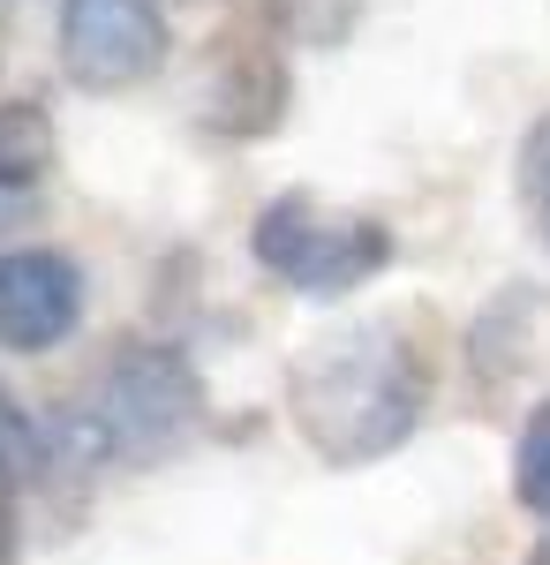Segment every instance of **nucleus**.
<instances>
[{"label": "nucleus", "mask_w": 550, "mask_h": 565, "mask_svg": "<svg viewBox=\"0 0 550 565\" xmlns=\"http://www.w3.org/2000/svg\"><path fill=\"white\" fill-rule=\"evenodd\" d=\"M287 121V68L272 45H234L219 53L212 84H204V129L234 136V143H256Z\"/></svg>", "instance_id": "423d86ee"}, {"label": "nucleus", "mask_w": 550, "mask_h": 565, "mask_svg": "<svg viewBox=\"0 0 550 565\" xmlns=\"http://www.w3.org/2000/svg\"><path fill=\"white\" fill-rule=\"evenodd\" d=\"M543 226H550V218H543Z\"/></svg>", "instance_id": "ddd939ff"}, {"label": "nucleus", "mask_w": 550, "mask_h": 565, "mask_svg": "<svg viewBox=\"0 0 550 565\" xmlns=\"http://www.w3.org/2000/svg\"><path fill=\"white\" fill-rule=\"evenodd\" d=\"M520 196L550 218V114L528 129V143H520Z\"/></svg>", "instance_id": "9d476101"}, {"label": "nucleus", "mask_w": 550, "mask_h": 565, "mask_svg": "<svg viewBox=\"0 0 550 565\" xmlns=\"http://www.w3.org/2000/svg\"><path fill=\"white\" fill-rule=\"evenodd\" d=\"M84 324V264L68 249H0V348L45 354Z\"/></svg>", "instance_id": "39448f33"}, {"label": "nucleus", "mask_w": 550, "mask_h": 565, "mask_svg": "<svg viewBox=\"0 0 550 565\" xmlns=\"http://www.w3.org/2000/svg\"><path fill=\"white\" fill-rule=\"evenodd\" d=\"M250 257L309 302H339L392 264V226L370 212H325L309 189H287L256 212Z\"/></svg>", "instance_id": "7ed1b4c3"}, {"label": "nucleus", "mask_w": 550, "mask_h": 565, "mask_svg": "<svg viewBox=\"0 0 550 565\" xmlns=\"http://www.w3.org/2000/svg\"><path fill=\"white\" fill-rule=\"evenodd\" d=\"M512 498L550 521V399H536V415L520 423V445H512Z\"/></svg>", "instance_id": "1a4fd4ad"}, {"label": "nucleus", "mask_w": 550, "mask_h": 565, "mask_svg": "<svg viewBox=\"0 0 550 565\" xmlns=\"http://www.w3.org/2000/svg\"><path fill=\"white\" fill-rule=\"evenodd\" d=\"M45 468H53V423H39L15 392L0 385V476L15 482H45Z\"/></svg>", "instance_id": "6e6552de"}, {"label": "nucleus", "mask_w": 550, "mask_h": 565, "mask_svg": "<svg viewBox=\"0 0 550 565\" xmlns=\"http://www.w3.org/2000/svg\"><path fill=\"white\" fill-rule=\"evenodd\" d=\"M204 407H212L204 399V377H197V362L173 348V340H121V348L91 370L84 399H76V415L91 423L106 468L114 460L151 468V460L181 452L189 437L204 430Z\"/></svg>", "instance_id": "f03ea898"}, {"label": "nucleus", "mask_w": 550, "mask_h": 565, "mask_svg": "<svg viewBox=\"0 0 550 565\" xmlns=\"http://www.w3.org/2000/svg\"><path fill=\"white\" fill-rule=\"evenodd\" d=\"M528 565H550V527H543V543H536V551H528Z\"/></svg>", "instance_id": "f8f14e48"}, {"label": "nucleus", "mask_w": 550, "mask_h": 565, "mask_svg": "<svg viewBox=\"0 0 550 565\" xmlns=\"http://www.w3.org/2000/svg\"><path fill=\"white\" fill-rule=\"evenodd\" d=\"M23 558V490L0 476V565Z\"/></svg>", "instance_id": "9b49d317"}, {"label": "nucleus", "mask_w": 550, "mask_h": 565, "mask_svg": "<svg viewBox=\"0 0 550 565\" xmlns=\"http://www.w3.org/2000/svg\"><path fill=\"white\" fill-rule=\"evenodd\" d=\"M287 407L325 468H370L415 437L430 407V362L400 324H355L295 362Z\"/></svg>", "instance_id": "f257e3e1"}, {"label": "nucleus", "mask_w": 550, "mask_h": 565, "mask_svg": "<svg viewBox=\"0 0 550 565\" xmlns=\"http://www.w3.org/2000/svg\"><path fill=\"white\" fill-rule=\"evenodd\" d=\"M167 68L159 0H61V76L91 98L136 90Z\"/></svg>", "instance_id": "20e7f679"}, {"label": "nucleus", "mask_w": 550, "mask_h": 565, "mask_svg": "<svg viewBox=\"0 0 550 565\" xmlns=\"http://www.w3.org/2000/svg\"><path fill=\"white\" fill-rule=\"evenodd\" d=\"M61 167V129L39 98H0V189H39Z\"/></svg>", "instance_id": "0eeeda50"}]
</instances>
